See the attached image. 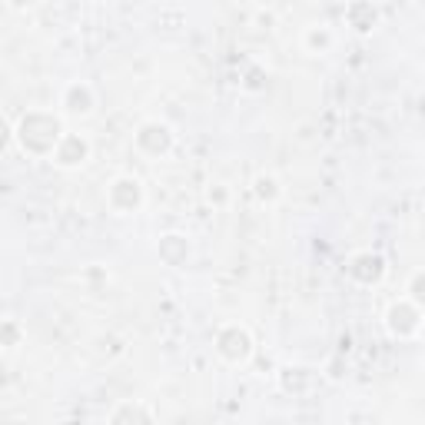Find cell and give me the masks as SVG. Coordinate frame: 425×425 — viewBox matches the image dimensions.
<instances>
[{"mask_svg": "<svg viewBox=\"0 0 425 425\" xmlns=\"http://www.w3.org/2000/svg\"><path fill=\"white\" fill-rule=\"evenodd\" d=\"M110 419H113V422H120V419H153V412H143V408H137V406H123V408H117Z\"/></svg>", "mask_w": 425, "mask_h": 425, "instance_id": "1", "label": "cell"}]
</instances>
